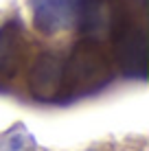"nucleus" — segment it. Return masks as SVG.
Returning a JSON list of instances; mask_svg holds the SVG:
<instances>
[{
  "instance_id": "f257e3e1",
  "label": "nucleus",
  "mask_w": 149,
  "mask_h": 151,
  "mask_svg": "<svg viewBox=\"0 0 149 151\" xmlns=\"http://www.w3.org/2000/svg\"><path fill=\"white\" fill-rule=\"evenodd\" d=\"M114 77L110 55L99 40L81 37L64 59L61 68V90L57 103H68L75 99L94 94L103 90Z\"/></svg>"
},
{
  "instance_id": "f03ea898",
  "label": "nucleus",
  "mask_w": 149,
  "mask_h": 151,
  "mask_svg": "<svg viewBox=\"0 0 149 151\" xmlns=\"http://www.w3.org/2000/svg\"><path fill=\"white\" fill-rule=\"evenodd\" d=\"M107 35L112 37L114 57L125 77H147V35H145V2L138 7L130 0H119Z\"/></svg>"
},
{
  "instance_id": "7ed1b4c3",
  "label": "nucleus",
  "mask_w": 149,
  "mask_h": 151,
  "mask_svg": "<svg viewBox=\"0 0 149 151\" xmlns=\"http://www.w3.org/2000/svg\"><path fill=\"white\" fill-rule=\"evenodd\" d=\"M27 35L18 18L0 27V90L15 79L27 61Z\"/></svg>"
},
{
  "instance_id": "20e7f679",
  "label": "nucleus",
  "mask_w": 149,
  "mask_h": 151,
  "mask_svg": "<svg viewBox=\"0 0 149 151\" xmlns=\"http://www.w3.org/2000/svg\"><path fill=\"white\" fill-rule=\"evenodd\" d=\"M64 59L55 53H42L29 72V92L35 101L57 103L61 90Z\"/></svg>"
},
{
  "instance_id": "39448f33",
  "label": "nucleus",
  "mask_w": 149,
  "mask_h": 151,
  "mask_svg": "<svg viewBox=\"0 0 149 151\" xmlns=\"http://www.w3.org/2000/svg\"><path fill=\"white\" fill-rule=\"evenodd\" d=\"M81 0H31L33 24L40 33L55 35L75 22Z\"/></svg>"
},
{
  "instance_id": "423d86ee",
  "label": "nucleus",
  "mask_w": 149,
  "mask_h": 151,
  "mask_svg": "<svg viewBox=\"0 0 149 151\" xmlns=\"http://www.w3.org/2000/svg\"><path fill=\"white\" fill-rule=\"evenodd\" d=\"M0 151H35V140L24 129V125L18 123L13 129L0 136Z\"/></svg>"
}]
</instances>
